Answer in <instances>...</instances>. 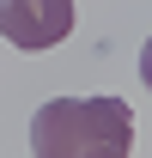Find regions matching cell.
Listing matches in <instances>:
<instances>
[{
  "label": "cell",
  "mask_w": 152,
  "mask_h": 158,
  "mask_svg": "<svg viewBox=\"0 0 152 158\" xmlns=\"http://www.w3.org/2000/svg\"><path fill=\"white\" fill-rule=\"evenodd\" d=\"M37 158H128L134 152V110L122 98H49L31 116Z\"/></svg>",
  "instance_id": "cell-1"
},
{
  "label": "cell",
  "mask_w": 152,
  "mask_h": 158,
  "mask_svg": "<svg viewBox=\"0 0 152 158\" xmlns=\"http://www.w3.org/2000/svg\"><path fill=\"white\" fill-rule=\"evenodd\" d=\"M0 37L24 55L55 49L61 37H73V0H0Z\"/></svg>",
  "instance_id": "cell-2"
},
{
  "label": "cell",
  "mask_w": 152,
  "mask_h": 158,
  "mask_svg": "<svg viewBox=\"0 0 152 158\" xmlns=\"http://www.w3.org/2000/svg\"><path fill=\"white\" fill-rule=\"evenodd\" d=\"M140 85L152 91V37H146V49H140Z\"/></svg>",
  "instance_id": "cell-3"
}]
</instances>
